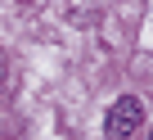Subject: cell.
Instances as JSON below:
<instances>
[{"label":"cell","instance_id":"1","mask_svg":"<svg viewBox=\"0 0 153 140\" xmlns=\"http://www.w3.org/2000/svg\"><path fill=\"white\" fill-rule=\"evenodd\" d=\"M140 127H144V100L140 95H122L108 109V136L113 140H131Z\"/></svg>","mask_w":153,"mask_h":140},{"label":"cell","instance_id":"2","mask_svg":"<svg viewBox=\"0 0 153 140\" xmlns=\"http://www.w3.org/2000/svg\"><path fill=\"white\" fill-rule=\"evenodd\" d=\"M0 77H5V59H0Z\"/></svg>","mask_w":153,"mask_h":140}]
</instances>
